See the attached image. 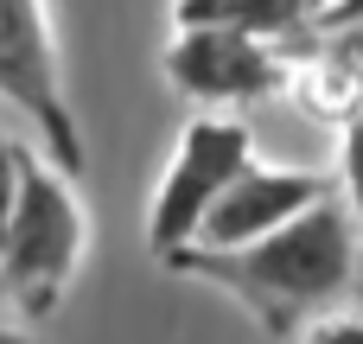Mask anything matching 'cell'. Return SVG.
<instances>
[{"instance_id": "6da1fadb", "label": "cell", "mask_w": 363, "mask_h": 344, "mask_svg": "<svg viewBox=\"0 0 363 344\" xmlns=\"http://www.w3.org/2000/svg\"><path fill=\"white\" fill-rule=\"evenodd\" d=\"M357 217L345 211V198L332 192L325 204H313L306 217H294L287 230L249 243V249H179L166 268L223 287L236 306H249L274 338L319 326L357 281Z\"/></svg>"}, {"instance_id": "7a4b0ae2", "label": "cell", "mask_w": 363, "mask_h": 344, "mask_svg": "<svg viewBox=\"0 0 363 344\" xmlns=\"http://www.w3.org/2000/svg\"><path fill=\"white\" fill-rule=\"evenodd\" d=\"M83 243H89V223H83L77 179H64L32 147L19 211H13L6 243H0V294H6V306H19L26 319L57 313V300H64V287H70V274L83 262Z\"/></svg>"}, {"instance_id": "3957f363", "label": "cell", "mask_w": 363, "mask_h": 344, "mask_svg": "<svg viewBox=\"0 0 363 344\" xmlns=\"http://www.w3.org/2000/svg\"><path fill=\"white\" fill-rule=\"evenodd\" d=\"M0 102L26 115V128L38 134V153L64 179H83L89 147H83L77 109L64 96V70H57V38H51L45 0H0Z\"/></svg>"}, {"instance_id": "277c9868", "label": "cell", "mask_w": 363, "mask_h": 344, "mask_svg": "<svg viewBox=\"0 0 363 344\" xmlns=\"http://www.w3.org/2000/svg\"><path fill=\"white\" fill-rule=\"evenodd\" d=\"M255 166V147H249V128H236L230 115H198L179 128V147L153 185V204H147V249L160 262H172L179 249L198 243L204 217L217 211V198Z\"/></svg>"}, {"instance_id": "5b68a950", "label": "cell", "mask_w": 363, "mask_h": 344, "mask_svg": "<svg viewBox=\"0 0 363 344\" xmlns=\"http://www.w3.org/2000/svg\"><path fill=\"white\" fill-rule=\"evenodd\" d=\"M160 70H166V83L185 102H198V109H236V102H268L274 89H287L294 57L281 45H262V38H242V32L179 26V38L166 45Z\"/></svg>"}, {"instance_id": "8992f818", "label": "cell", "mask_w": 363, "mask_h": 344, "mask_svg": "<svg viewBox=\"0 0 363 344\" xmlns=\"http://www.w3.org/2000/svg\"><path fill=\"white\" fill-rule=\"evenodd\" d=\"M338 192V179H325V172H294V166H249L223 198H217V211L204 217V230H198V243L191 249H249V243H262V236H274V230H287L294 217H306L313 204H325Z\"/></svg>"}, {"instance_id": "52a82bcc", "label": "cell", "mask_w": 363, "mask_h": 344, "mask_svg": "<svg viewBox=\"0 0 363 344\" xmlns=\"http://www.w3.org/2000/svg\"><path fill=\"white\" fill-rule=\"evenodd\" d=\"M332 0H179L172 19L198 26V32H242L262 45H281L287 57H300L306 45H319Z\"/></svg>"}, {"instance_id": "ba28073f", "label": "cell", "mask_w": 363, "mask_h": 344, "mask_svg": "<svg viewBox=\"0 0 363 344\" xmlns=\"http://www.w3.org/2000/svg\"><path fill=\"white\" fill-rule=\"evenodd\" d=\"M287 96L319 121V128H351L363 115V83H357V70L319 38V45H306L300 57H294V70H287Z\"/></svg>"}, {"instance_id": "9c48e42d", "label": "cell", "mask_w": 363, "mask_h": 344, "mask_svg": "<svg viewBox=\"0 0 363 344\" xmlns=\"http://www.w3.org/2000/svg\"><path fill=\"white\" fill-rule=\"evenodd\" d=\"M338 198H345V211L363 230V115L338 134Z\"/></svg>"}, {"instance_id": "30bf717a", "label": "cell", "mask_w": 363, "mask_h": 344, "mask_svg": "<svg viewBox=\"0 0 363 344\" xmlns=\"http://www.w3.org/2000/svg\"><path fill=\"white\" fill-rule=\"evenodd\" d=\"M26 160H32V147H26V140H13V134L0 128V243H6V223H13V211H19Z\"/></svg>"}, {"instance_id": "8fae6325", "label": "cell", "mask_w": 363, "mask_h": 344, "mask_svg": "<svg viewBox=\"0 0 363 344\" xmlns=\"http://www.w3.org/2000/svg\"><path fill=\"white\" fill-rule=\"evenodd\" d=\"M300 344H363V313H325L319 326H306Z\"/></svg>"}, {"instance_id": "7c38bea8", "label": "cell", "mask_w": 363, "mask_h": 344, "mask_svg": "<svg viewBox=\"0 0 363 344\" xmlns=\"http://www.w3.org/2000/svg\"><path fill=\"white\" fill-rule=\"evenodd\" d=\"M325 45H332V51H338V57L357 70V83H363V19H357V26H338V32H325Z\"/></svg>"}, {"instance_id": "4fadbf2b", "label": "cell", "mask_w": 363, "mask_h": 344, "mask_svg": "<svg viewBox=\"0 0 363 344\" xmlns=\"http://www.w3.org/2000/svg\"><path fill=\"white\" fill-rule=\"evenodd\" d=\"M0 344H45V338H32V332H13V326H0Z\"/></svg>"}, {"instance_id": "5bb4252c", "label": "cell", "mask_w": 363, "mask_h": 344, "mask_svg": "<svg viewBox=\"0 0 363 344\" xmlns=\"http://www.w3.org/2000/svg\"><path fill=\"white\" fill-rule=\"evenodd\" d=\"M0 306H6V294H0Z\"/></svg>"}]
</instances>
